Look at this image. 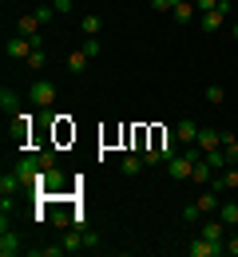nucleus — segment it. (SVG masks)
I'll list each match as a JSON object with an SVG mask.
<instances>
[{"instance_id":"19","label":"nucleus","mask_w":238,"mask_h":257,"mask_svg":"<svg viewBox=\"0 0 238 257\" xmlns=\"http://www.w3.org/2000/svg\"><path fill=\"white\" fill-rule=\"evenodd\" d=\"M218 222L226 225V229L238 225V206H234V202H222V206H218Z\"/></svg>"},{"instance_id":"32","label":"nucleus","mask_w":238,"mask_h":257,"mask_svg":"<svg viewBox=\"0 0 238 257\" xmlns=\"http://www.w3.org/2000/svg\"><path fill=\"white\" fill-rule=\"evenodd\" d=\"M52 8H56V12H71V0H56Z\"/></svg>"},{"instance_id":"28","label":"nucleus","mask_w":238,"mask_h":257,"mask_svg":"<svg viewBox=\"0 0 238 257\" xmlns=\"http://www.w3.org/2000/svg\"><path fill=\"white\" fill-rule=\"evenodd\" d=\"M36 16H40V24H48V20L56 16V8H52V4H40V8H36Z\"/></svg>"},{"instance_id":"12","label":"nucleus","mask_w":238,"mask_h":257,"mask_svg":"<svg viewBox=\"0 0 238 257\" xmlns=\"http://www.w3.org/2000/svg\"><path fill=\"white\" fill-rule=\"evenodd\" d=\"M199 24H203L206 32H218V28L226 24V12H222V8H214V12H199Z\"/></svg>"},{"instance_id":"11","label":"nucleus","mask_w":238,"mask_h":257,"mask_svg":"<svg viewBox=\"0 0 238 257\" xmlns=\"http://www.w3.org/2000/svg\"><path fill=\"white\" fill-rule=\"evenodd\" d=\"M171 16H175L179 24H187V20H195V16H199V8H195V0H175Z\"/></svg>"},{"instance_id":"17","label":"nucleus","mask_w":238,"mask_h":257,"mask_svg":"<svg viewBox=\"0 0 238 257\" xmlns=\"http://www.w3.org/2000/svg\"><path fill=\"white\" fill-rule=\"evenodd\" d=\"M199 237H210V241H226V225H222V222H203Z\"/></svg>"},{"instance_id":"16","label":"nucleus","mask_w":238,"mask_h":257,"mask_svg":"<svg viewBox=\"0 0 238 257\" xmlns=\"http://www.w3.org/2000/svg\"><path fill=\"white\" fill-rule=\"evenodd\" d=\"M88 60H92V56H88L84 48L71 52V56H68V71H71V75H84V71H88Z\"/></svg>"},{"instance_id":"33","label":"nucleus","mask_w":238,"mask_h":257,"mask_svg":"<svg viewBox=\"0 0 238 257\" xmlns=\"http://www.w3.org/2000/svg\"><path fill=\"white\" fill-rule=\"evenodd\" d=\"M230 32H234V40H238V24H234V28H230Z\"/></svg>"},{"instance_id":"9","label":"nucleus","mask_w":238,"mask_h":257,"mask_svg":"<svg viewBox=\"0 0 238 257\" xmlns=\"http://www.w3.org/2000/svg\"><path fill=\"white\" fill-rule=\"evenodd\" d=\"M203 155H214V151H222V131H199V143H195Z\"/></svg>"},{"instance_id":"10","label":"nucleus","mask_w":238,"mask_h":257,"mask_svg":"<svg viewBox=\"0 0 238 257\" xmlns=\"http://www.w3.org/2000/svg\"><path fill=\"white\" fill-rule=\"evenodd\" d=\"M0 253L4 257H16L20 253V233L8 225V229H0Z\"/></svg>"},{"instance_id":"7","label":"nucleus","mask_w":238,"mask_h":257,"mask_svg":"<svg viewBox=\"0 0 238 257\" xmlns=\"http://www.w3.org/2000/svg\"><path fill=\"white\" fill-rule=\"evenodd\" d=\"M40 28H44V24H40V16H36V12H24V16L16 20V32H20V36H28L36 48H44V44H40Z\"/></svg>"},{"instance_id":"26","label":"nucleus","mask_w":238,"mask_h":257,"mask_svg":"<svg viewBox=\"0 0 238 257\" xmlns=\"http://www.w3.org/2000/svg\"><path fill=\"white\" fill-rule=\"evenodd\" d=\"M84 249H100V233L96 229H84Z\"/></svg>"},{"instance_id":"2","label":"nucleus","mask_w":238,"mask_h":257,"mask_svg":"<svg viewBox=\"0 0 238 257\" xmlns=\"http://www.w3.org/2000/svg\"><path fill=\"white\" fill-rule=\"evenodd\" d=\"M68 186V174L56 166V162H48L44 170H40V178H36V194H56Z\"/></svg>"},{"instance_id":"30","label":"nucleus","mask_w":238,"mask_h":257,"mask_svg":"<svg viewBox=\"0 0 238 257\" xmlns=\"http://www.w3.org/2000/svg\"><path fill=\"white\" fill-rule=\"evenodd\" d=\"M151 8H155V12H171V8H175V0H151Z\"/></svg>"},{"instance_id":"1","label":"nucleus","mask_w":238,"mask_h":257,"mask_svg":"<svg viewBox=\"0 0 238 257\" xmlns=\"http://www.w3.org/2000/svg\"><path fill=\"white\" fill-rule=\"evenodd\" d=\"M28 99H32L36 111H52V107H56V99H60V87H56L52 79H36L32 87H28Z\"/></svg>"},{"instance_id":"34","label":"nucleus","mask_w":238,"mask_h":257,"mask_svg":"<svg viewBox=\"0 0 238 257\" xmlns=\"http://www.w3.org/2000/svg\"><path fill=\"white\" fill-rule=\"evenodd\" d=\"M48 4H56V0H48Z\"/></svg>"},{"instance_id":"13","label":"nucleus","mask_w":238,"mask_h":257,"mask_svg":"<svg viewBox=\"0 0 238 257\" xmlns=\"http://www.w3.org/2000/svg\"><path fill=\"white\" fill-rule=\"evenodd\" d=\"M0 111L4 115H20V99H16L12 87H0Z\"/></svg>"},{"instance_id":"18","label":"nucleus","mask_w":238,"mask_h":257,"mask_svg":"<svg viewBox=\"0 0 238 257\" xmlns=\"http://www.w3.org/2000/svg\"><path fill=\"white\" fill-rule=\"evenodd\" d=\"M80 32H84V36H100L103 32V20L96 16V12H88V16L80 20Z\"/></svg>"},{"instance_id":"14","label":"nucleus","mask_w":238,"mask_h":257,"mask_svg":"<svg viewBox=\"0 0 238 257\" xmlns=\"http://www.w3.org/2000/svg\"><path fill=\"white\" fill-rule=\"evenodd\" d=\"M210 186H214V190H234V186H238V170H234V166H226Z\"/></svg>"},{"instance_id":"25","label":"nucleus","mask_w":238,"mask_h":257,"mask_svg":"<svg viewBox=\"0 0 238 257\" xmlns=\"http://www.w3.org/2000/svg\"><path fill=\"white\" fill-rule=\"evenodd\" d=\"M222 99H226V91H222L218 83H210V87H206V103H222Z\"/></svg>"},{"instance_id":"22","label":"nucleus","mask_w":238,"mask_h":257,"mask_svg":"<svg viewBox=\"0 0 238 257\" xmlns=\"http://www.w3.org/2000/svg\"><path fill=\"white\" fill-rule=\"evenodd\" d=\"M143 162H147V159H135V155H131V159H123V166H119V170L131 178V174H139V170H143Z\"/></svg>"},{"instance_id":"24","label":"nucleus","mask_w":238,"mask_h":257,"mask_svg":"<svg viewBox=\"0 0 238 257\" xmlns=\"http://www.w3.org/2000/svg\"><path fill=\"white\" fill-rule=\"evenodd\" d=\"M84 52H88V56L96 60V56H100V52H103V44H100V40H96V36H88V40H84Z\"/></svg>"},{"instance_id":"31","label":"nucleus","mask_w":238,"mask_h":257,"mask_svg":"<svg viewBox=\"0 0 238 257\" xmlns=\"http://www.w3.org/2000/svg\"><path fill=\"white\" fill-rule=\"evenodd\" d=\"M226 253L238 257V233H230V237H226Z\"/></svg>"},{"instance_id":"4","label":"nucleus","mask_w":238,"mask_h":257,"mask_svg":"<svg viewBox=\"0 0 238 257\" xmlns=\"http://www.w3.org/2000/svg\"><path fill=\"white\" fill-rule=\"evenodd\" d=\"M218 206H222V202H218V190L210 186L206 194H199V202H191V206L183 210V218H191V222H195L199 214H218Z\"/></svg>"},{"instance_id":"3","label":"nucleus","mask_w":238,"mask_h":257,"mask_svg":"<svg viewBox=\"0 0 238 257\" xmlns=\"http://www.w3.org/2000/svg\"><path fill=\"white\" fill-rule=\"evenodd\" d=\"M203 151L199 147H191L187 155H175V159H167V174L171 178H179V182H187L191 178V170H195V159H199Z\"/></svg>"},{"instance_id":"8","label":"nucleus","mask_w":238,"mask_h":257,"mask_svg":"<svg viewBox=\"0 0 238 257\" xmlns=\"http://www.w3.org/2000/svg\"><path fill=\"white\" fill-rule=\"evenodd\" d=\"M199 123H195V119H179V123H175V135H179V143H187V147H195V143H199Z\"/></svg>"},{"instance_id":"29","label":"nucleus","mask_w":238,"mask_h":257,"mask_svg":"<svg viewBox=\"0 0 238 257\" xmlns=\"http://www.w3.org/2000/svg\"><path fill=\"white\" fill-rule=\"evenodd\" d=\"M218 4H222V0H195V8H199V12H214Z\"/></svg>"},{"instance_id":"15","label":"nucleus","mask_w":238,"mask_h":257,"mask_svg":"<svg viewBox=\"0 0 238 257\" xmlns=\"http://www.w3.org/2000/svg\"><path fill=\"white\" fill-rule=\"evenodd\" d=\"M60 241H64V249H68V253H80V249H84V229H75V225H71Z\"/></svg>"},{"instance_id":"20","label":"nucleus","mask_w":238,"mask_h":257,"mask_svg":"<svg viewBox=\"0 0 238 257\" xmlns=\"http://www.w3.org/2000/svg\"><path fill=\"white\" fill-rule=\"evenodd\" d=\"M222 151H226V159H230V166L238 162V139L230 135V131H222Z\"/></svg>"},{"instance_id":"21","label":"nucleus","mask_w":238,"mask_h":257,"mask_svg":"<svg viewBox=\"0 0 238 257\" xmlns=\"http://www.w3.org/2000/svg\"><path fill=\"white\" fill-rule=\"evenodd\" d=\"M20 186H24V182H20V178H16V170H12V174H4V178H0V190H4V194H16V190H20Z\"/></svg>"},{"instance_id":"23","label":"nucleus","mask_w":238,"mask_h":257,"mask_svg":"<svg viewBox=\"0 0 238 257\" xmlns=\"http://www.w3.org/2000/svg\"><path fill=\"white\" fill-rule=\"evenodd\" d=\"M68 249H64V241L60 245H44V249H36V257H64Z\"/></svg>"},{"instance_id":"5","label":"nucleus","mask_w":238,"mask_h":257,"mask_svg":"<svg viewBox=\"0 0 238 257\" xmlns=\"http://www.w3.org/2000/svg\"><path fill=\"white\" fill-rule=\"evenodd\" d=\"M191 257H226V241L195 237V241H191Z\"/></svg>"},{"instance_id":"6","label":"nucleus","mask_w":238,"mask_h":257,"mask_svg":"<svg viewBox=\"0 0 238 257\" xmlns=\"http://www.w3.org/2000/svg\"><path fill=\"white\" fill-rule=\"evenodd\" d=\"M32 52H36V44L28 36H12V40L4 44V56H8V60H28Z\"/></svg>"},{"instance_id":"27","label":"nucleus","mask_w":238,"mask_h":257,"mask_svg":"<svg viewBox=\"0 0 238 257\" xmlns=\"http://www.w3.org/2000/svg\"><path fill=\"white\" fill-rule=\"evenodd\" d=\"M48 64V56H44V48H36L32 56H28V67H44Z\"/></svg>"}]
</instances>
